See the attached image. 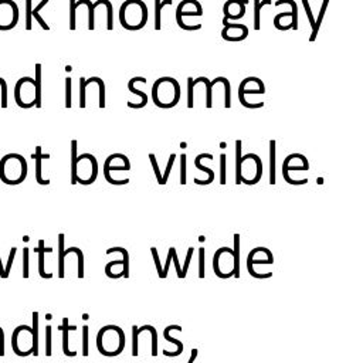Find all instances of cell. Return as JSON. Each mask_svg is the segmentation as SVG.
I'll list each match as a JSON object with an SVG mask.
<instances>
[{
	"label": "cell",
	"instance_id": "13",
	"mask_svg": "<svg viewBox=\"0 0 363 363\" xmlns=\"http://www.w3.org/2000/svg\"><path fill=\"white\" fill-rule=\"evenodd\" d=\"M246 94H265V87H255V88H250L249 84H247V78H244L240 85H238V101L243 107L246 108H251V109H255V108H262L264 107V102H249L244 95Z\"/></svg>",
	"mask_w": 363,
	"mask_h": 363
},
{
	"label": "cell",
	"instance_id": "19",
	"mask_svg": "<svg viewBox=\"0 0 363 363\" xmlns=\"http://www.w3.org/2000/svg\"><path fill=\"white\" fill-rule=\"evenodd\" d=\"M274 262V258H264V260H254L251 257H247V270H249V274L254 278H270L272 277V272H265V274H258V272L254 270V264H272Z\"/></svg>",
	"mask_w": 363,
	"mask_h": 363
},
{
	"label": "cell",
	"instance_id": "55",
	"mask_svg": "<svg viewBox=\"0 0 363 363\" xmlns=\"http://www.w3.org/2000/svg\"><path fill=\"white\" fill-rule=\"evenodd\" d=\"M170 261H172V253H170V249L168 251V260H166V264L163 267V278H166L168 272H169V267H170Z\"/></svg>",
	"mask_w": 363,
	"mask_h": 363
},
{
	"label": "cell",
	"instance_id": "43",
	"mask_svg": "<svg viewBox=\"0 0 363 363\" xmlns=\"http://www.w3.org/2000/svg\"><path fill=\"white\" fill-rule=\"evenodd\" d=\"M16 253H17V249L16 247H11L10 253H9V260H7V264L4 267V275H6V278H9V275H10L11 265H13V261L16 258Z\"/></svg>",
	"mask_w": 363,
	"mask_h": 363
},
{
	"label": "cell",
	"instance_id": "5",
	"mask_svg": "<svg viewBox=\"0 0 363 363\" xmlns=\"http://www.w3.org/2000/svg\"><path fill=\"white\" fill-rule=\"evenodd\" d=\"M125 333L116 325H107L97 335V348L104 356H118L125 348Z\"/></svg>",
	"mask_w": 363,
	"mask_h": 363
},
{
	"label": "cell",
	"instance_id": "31",
	"mask_svg": "<svg viewBox=\"0 0 363 363\" xmlns=\"http://www.w3.org/2000/svg\"><path fill=\"white\" fill-rule=\"evenodd\" d=\"M200 82H203L204 87H206V107H207V108H212L213 100H212V87H210V81H209V78H206V77H199V78L193 79V85H194V87H196L197 84H200Z\"/></svg>",
	"mask_w": 363,
	"mask_h": 363
},
{
	"label": "cell",
	"instance_id": "17",
	"mask_svg": "<svg viewBox=\"0 0 363 363\" xmlns=\"http://www.w3.org/2000/svg\"><path fill=\"white\" fill-rule=\"evenodd\" d=\"M172 330H182V327L179 325H169V327H166L165 330H163V336H165V339L168 340V342H172V343H175L178 348H176V351L175 352H169V351H163V355L165 356H170V358H175V356H179L182 355V352H183V343H182L181 340L175 339V338H172L170 336V332Z\"/></svg>",
	"mask_w": 363,
	"mask_h": 363
},
{
	"label": "cell",
	"instance_id": "49",
	"mask_svg": "<svg viewBox=\"0 0 363 363\" xmlns=\"http://www.w3.org/2000/svg\"><path fill=\"white\" fill-rule=\"evenodd\" d=\"M175 159H176V155H175V153H172V155H170L169 160H168V166H166V170H165V175L162 176L163 184H166V183H168V179H169V175H170V170H172V166H173V163H175Z\"/></svg>",
	"mask_w": 363,
	"mask_h": 363
},
{
	"label": "cell",
	"instance_id": "18",
	"mask_svg": "<svg viewBox=\"0 0 363 363\" xmlns=\"http://www.w3.org/2000/svg\"><path fill=\"white\" fill-rule=\"evenodd\" d=\"M51 251H53L51 247H45L44 240H38V247H37V254H38V274H40V277L44 278V280L53 278V274L45 271L44 267L45 253H51Z\"/></svg>",
	"mask_w": 363,
	"mask_h": 363
},
{
	"label": "cell",
	"instance_id": "22",
	"mask_svg": "<svg viewBox=\"0 0 363 363\" xmlns=\"http://www.w3.org/2000/svg\"><path fill=\"white\" fill-rule=\"evenodd\" d=\"M202 159H210V160H212V159H213V155H212V153H200V155H197L196 159H194V166H196L197 169L202 170V172H204V173H207L210 182H213L216 178L215 172L210 169V168H207V166H203V165H202Z\"/></svg>",
	"mask_w": 363,
	"mask_h": 363
},
{
	"label": "cell",
	"instance_id": "45",
	"mask_svg": "<svg viewBox=\"0 0 363 363\" xmlns=\"http://www.w3.org/2000/svg\"><path fill=\"white\" fill-rule=\"evenodd\" d=\"M193 247L187 250V254H186V261H184V265H183V268H182V277L181 278H186V275H187V268H189V265H190V261L193 258Z\"/></svg>",
	"mask_w": 363,
	"mask_h": 363
},
{
	"label": "cell",
	"instance_id": "7",
	"mask_svg": "<svg viewBox=\"0 0 363 363\" xmlns=\"http://www.w3.org/2000/svg\"><path fill=\"white\" fill-rule=\"evenodd\" d=\"M11 349L17 356H30L34 353V338L32 327L19 325L11 333Z\"/></svg>",
	"mask_w": 363,
	"mask_h": 363
},
{
	"label": "cell",
	"instance_id": "44",
	"mask_svg": "<svg viewBox=\"0 0 363 363\" xmlns=\"http://www.w3.org/2000/svg\"><path fill=\"white\" fill-rule=\"evenodd\" d=\"M75 0H70V30H75Z\"/></svg>",
	"mask_w": 363,
	"mask_h": 363
},
{
	"label": "cell",
	"instance_id": "29",
	"mask_svg": "<svg viewBox=\"0 0 363 363\" xmlns=\"http://www.w3.org/2000/svg\"><path fill=\"white\" fill-rule=\"evenodd\" d=\"M277 142L270 141V184H275V155H277Z\"/></svg>",
	"mask_w": 363,
	"mask_h": 363
},
{
	"label": "cell",
	"instance_id": "51",
	"mask_svg": "<svg viewBox=\"0 0 363 363\" xmlns=\"http://www.w3.org/2000/svg\"><path fill=\"white\" fill-rule=\"evenodd\" d=\"M138 327H132V356H138Z\"/></svg>",
	"mask_w": 363,
	"mask_h": 363
},
{
	"label": "cell",
	"instance_id": "52",
	"mask_svg": "<svg viewBox=\"0 0 363 363\" xmlns=\"http://www.w3.org/2000/svg\"><path fill=\"white\" fill-rule=\"evenodd\" d=\"M152 255H153V260H155V264H156V270H158V275L159 278H163V268H162V264H160V260H159L158 255V250L155 247H152Z\"/></svg>",
	"mask_w": 363,
	"mask_h": 363
},
{
	"label": "cell",
	"instance_id": "4",
	"mask_svg": "<svg viewBox=\"0 0 363 363\" xmlns=\"http://www.w3.org/2000/svg\"><path fill=\"white\" fill-rule=\"evenodd\" d=\"M149 19L147 6L142 0H126L119 9V23L121 26L129 30L136 32L146 26Z\"/></svg>",
	"mask_w": 363,
	"mask_h": 363
},
{
	"label": "cell",
	"instance_id": "34",
	"mask_svg": "<svg viewBox=\"0 0 363 363\" xmlns=\"http://www.w3.org/2000/svg\"><path fill=\"white\" fill-rule=\"evenodd\" d=\"M38 327H40V322H38V312H33V325H32V330H33V338H34V356L38 355Z\"/></svg>",
	"mask_w": 363,
	"mask_h": 363
},
{
	"label": "cell",
	"instance_id": "35",
	"mask_svg": "<svg viewBox=\"0 0 363 363\" xmlns=\"http://www.w3.org/2000/svg\"><path fill=\"white\" fill-rule=\"evenodd\" d=\"M240 234H234V277H240Z\"/></svg>",
	"mask_w": 363,
	"mask_h": 363
},
{
	"label": "cell",
	"instance_id": "56",
	"mask_svg": "<svg viewBox=\"0 0 363 363\" xmlns=\"http://www.w3.org/2000/svg\"><path fill=\"white\" fill-rule=\"evenodd\" d=\"M197 353H199V351H197V349H192V355H190V359H189V362H187V363L194 362V361H196V358H197Z\"/></svg>",
	"mask_w": 363,
	"mask_h": 363
},
{
	"label": "cell",
	"instance_id": "16",
	"mask_svg": "<svg viewBox=\"0 0 363 363\" xmlns=\"http://www.w3.org/2000/svg\"><path fill=\"white\" fill-rule=\"evenodd\" d=\"M309 169V165H291L288 163L285 159H284L283 163V176L287 183L290 184H295V186H299V184H305L308 183V179H299V181H295V179H291L290 178V172L291 170H296V172H301V170H308Z\"/></svg>",
	"mask_w": 363,
	"mask_h": 363
},
{
	"label": "cell",
	"instance_id": "54",
	"mask_svg": "<svg viewBox=\"0 0 363 363\" xmlns=\"http://www.w3.org/2000/svg\"><path fill=\"white\" fill-rule=\"evenodd\" d=\"M170 253H172V261L175 262V267H176V272H178V278L182 277V268L179 260H178V254H176V249L175 247H170Z\"/></svg>",
	"mask_w": 363,
	"mask_h": 363
},
{
	"label": "cell",
	"instance_id": "48",
	"mask_svg": "<svg viewBox=\"0 0 363 363\" xmlns=\"http://www.w3.org/2000/svg\"><path fill=\"white\" fill-rule=\"evenodd\" d=\"M97 84H98V88H100V104H98V107L105 108V84H104V79L98 78Z\"/></svg>",
	"mask_w": 363,
	"mask_h": 363
},
{
	"label": "cell",
	"instance_id": "9",
	"mask_svg": "<svg viewBox=\"0 0 363 363\" xmlns=\"http://www.w3.org/2000/svg\"><path fill=\"white\" fill-rule=\"evenodd\" d=\"M184 16H203V7L202 4L197 1V0H183L178 4V9H176V23L178 26L186 30V32H194V30H200L202 29V24L197 23L194 26H189L183 22V17Z\"/></svg>",
	"mask_w": 363,
	"mask_h": 363
},
{
	"label": "cell",
	"instance_id": "39",
	"mask_svg": "<svg viewBox=\"0 0 363 363\" xmlns=\"http://www.w3.org/2000/svg\"><path fill=\"white\" fill-rule=\"evenodd\" d=\"M193 88H194L193 78L189 77L187 78V108H193V105H194V92H193Z\"/></svg>",
	"mask_w": 363,
	"mask_h": 363
},
{
	"label": "cell",
	"instance_id": "20",
	"mask_svg": "<svg viewBox=\"0 0 363 363\" xmlns=\"http://www.w3.org/2000/svg\"><path fill=\"white\" fill-rule=\"evenodd\" d=\"M61 330H63V352L66 356H75L77 352L70 351L68 348V332L70 330H77V327L75 325H70L68 324V318H64L63 319V325H61Z\"/></svg>",
	"mask_w": 363,
	"mask_h": 363
},
{
	"label": "cell",
	"instance_id": "46",
	"mask_svg": "<svg viewBox=\"0 0 363 363\" xmlns=\"http://www.w3.org/2000/svg\"><path fill=\"white\" fill-rule=\"evenodd\" d=\"M51 327H45V355L51 356Z\"/></svg>",
	"mask_w": 363,
	"mask_h": 363
},
{
	"label": "cell",
	"instance_id": "57",
	"mask_svg": "<svg viewBox=\"0 0 363 363\" xmlns=\"http://www.w3.org/2000/svg\"><path fill=\"white\" fill-rule=\"evenodd\" d=\"M0 278H1V280H6V275H4V267H3L1 258H0Z\"/></svg>",
	"mask_w": 363,
	"mask_h": 363
},
{
	"label": "cell",
	"instance_id": "53",
	"mask_svg": "<svg viewBox=\"0 0 363 363\" xmlns=\"http://www.w3.org/2000/svg\"><path fill=\"white\" fill-rule=\"evenodd\" d=\"M186 155L182 153L181 156V184H186Z\"/></svg>",
	"mask_w": 363,
	"mask_h": 363
},
{
	"label": "cell",
	"instance_id": "28",
	"mask_svg": "<svg viewBox=\"0 0 363 363\" xmlns=\"http://www.w3.org/2000/svg\"><path fill=\"white\" fill-rule=\"evenodd\" d=\"M47 4H48V0H41V1H40V3H38L36 7H34L33 11H32V17H33L34 20H37V23L41 26V29H43V30H50V26H48V24L45 23L44 19L40 16V11H41V9H43L44 6H47Z\"/></svg>",
	"mask_w": 363,
	"mask_h": 363
},
{
	"label": "cell",
	"instance_id": "30",
	"mask_svg": "<svg viewBox=\"0 0 363 363\" xmlns=\"http://www.w3.org/2000/svg\"><path fill=\"white\" fill-rule=\"evenodd\" d=\"M147 330L152 335V356H158V332L152 325H144L142 328H138V335Z\"/></svg>",
	"mask_w": 363,
	"mask_h": 363
},
{
	"label": "cell",
	"instance_id": "26",
	"mask_svg": "<svg viewBox=\"0 0 363 363\" xmlns=\"http://www.w3.org/2000/svg\"><path fill=\"white\" fill-rule=\"evenodd\" d=\"M172 0H155V30H160L162 29V20H160V14L163 7L170 6Z\"/></svg>",
	"mask_w": 363,
	"mask_h": 363
},
{
	"label": "cell",
	"instance_id": "40",
	"mask_svg": "<svg viewBox=\"0 0 363 363\" xmlns=\"http://www.w3.org/2000/svg\"><path fill=\"white\" fill-rule=\"evenodd\" d=\"M71 88H73V79L67 77L66 78V108H71V105H73Z\"/></svg>",
	"mask_w": 363,
	"mask_h": 363
},
{
	"label": "cell",
	"instance_id": "27",
	"mask_svg": "<svg viewBox=\"0 0 363 363\" xmlns=\"http://www.w3.org/2000/svg\"><path fill=\"white\" fill-rule=\"evenodd\" d=\"M112 253H121L122 257H124V268H122V277L128 278L129 277V253L128 250H125L124 247H112V249L107 250V254H112Z\"/></svg>",
	"mask_w": 363,
	"mask_h": 363
},
{
	"label": "cell",
	"instance_id": "32",
	"mask_svg": "<svg viewBox=\"0 0 363 363\" xmlns=\"http://www.w3.org/2000/svg\"><path fill=\"white\" fill-rule=\"evenodd\" d=\"M77 141H71V184H75V166H77Z\"/></svg>",
	"mask_w": 363,
	"mask_h": 363
},
{
	"label": "cell",
	"instance_id": "2",
	"mask_svg": "<svg viewBox=\"0 0 363 363\" xmlns=\"http://www.w3.org/2000/svg\"><path fill=\"white\" fill-rule=\"evenodd\" d=\"M181 84L172 77H160L152 85V100L153 104L169 109L176 107L181 101Z\"/></svg>",
	"mask_w": 363,
	"mask_h": 363
},
{
	"label": "cell",
	"instance_id": "12",
	"mask_svg": "<svg viewBox=\"0 0 363 363\" xmlns=\"http://www.w3.org/2000/svg\"><path fill=\"white\" fill-rule=\"evenodd\" d=\"M221 37L226 41L237 43L249 37V27L241 23H228L221 30Z\"/></svg>",
	"mask_w": 363,
	"mask_h": 363
},
{
	"label": "cell",
	"instance_id": "8",
	"mask_svg": "<svg viewBox=\"0 0 363 363\" xmlns=\"http://www.w3.org/2000/svg\"><path fill=\"white\" fill-rule=\"evenodd\" d=\"M98 176V162L94 155L82 153L77 156L75 181L81 184H92Z\"/></svg>",
	"mask_w": 363,
	"mask_h": 363
},
{
	"label": "cell",
	"instance_id": "41",
	"mask_svg": "<svg viewBox=\"0 0 363 363\" xmlns=\"http://www.w3.org/2000/svg\"><path fill=\"white\" fill-rule=\"evenodd\" d=\"M149 159H150V163H152V168L155 170V176H156V181H158L159 184H163V181H162V173H160V169H159L158 160H156V156L153 153L149 155Z\"/></svg>",
	"mask_w": 363,
	"mask_h": 363
},
{
	"label": "cell",
	"instance_id": "21",
	"mask_svg": "<svg viewBox=\"0 0 363 363\" xmlns=\"http://www.w3.org/2000/svg\"><path fill=\"white\" fill-rule=\"evenodd\" d=\"M328 6L329 0H324V1H322V6H321V10H319V14H318V17L315 19V27H314V30H312L311 37H309V41H311V43H314V41L317 40L318 32H319V27H321V24H322L324 17H325V11L328 10Z\"/></svg>",
	"mask_w": 363,
	"mask_h": 363
},
{
	"label": "cell",
	"instance_id": "42",
	"mask_svg": "<svg viewBox=\"0 0 363 363\" xmlns=\"http://www.w3.org/2000/svg\"><path fill=\"white\" fill-rule=\"evenodd\" d=\"M29 249L24 247L23 249V278H29Z\"/></svg>",
	"mask_w": 363,
	"mask_h": 363
},
{
	"label": "cell",
	"instance_id": "11",
	"mask_svg": "<svg viewBox=\"0 0 363 363\" xmlns=\"http://www.w3.org/2000/svg\"><path fill=\"white\" fill-rule=\"evenodd\" d=\"M249 0H228L223 6V24L227 26L230 20H240L246 14V4Z\"/></svg>",
	"mask_w": 363,
	"mask_h": 363
},
{
	"label": "cell",
	"instance_id": "6",
	"mask_svg": "<svg viewBox=\"0 0 363 363\" xmlns=\"http://www.w3.org/2000/svg\"><path fill=\"white\" fill-rule=\"evenodd\" d=\"M14 101L17 107L23 109L29 108H41V94L37 91L36 81L32 77H22L16 82L14 87Z\"/></svg>",
	"mask_w": 363,
	"mask_h": 363
},
{
	"label": "cell",
	"instance_id": "50",
	"mask_svg": "<svg viewBox=\"0 0 363 363\" xmlns=\"http://www.w3.org/2000/svg\"><path fill=\"white\" fill-rule=\"evenodd\" d=\"M204 257H206V253L204 249H199V278H204Z\"/></svg>",
	"mask_w": 363,
	"mask_h": 363
},
{
	"label": "cell",
	"instance_id": "33",
	"mask_svg": "<svg viewBox=\"0 0 363 363\" xmlns=\"http://www.w3.org/2000/svg\"><path fill=\"white\" fill-rule=\"evenodd\" d=\"M70 253H75L78 257V278H84V253L78 247H70L64 250V255H68Z\"/></svg>",
	"mask_w": 363,
	"mask_h": 363
},
{
	"label": "cell",
	"instance_id": "14",
	"mask_svg": "<svg viewBox=\"0 0 363 363\" xmlns=\"http://www.w3.org/2000/svg\"><path fill=\"white\" fill-rule=\"evenodd\" d=\"M136 82H141V84H146V78L145 77H134V78L131 79L129 82H128V88L129 91L132 92V94H135L138 97H141V102H138V104H134V102H128V107L129 108H135V109H141V108H145L147 104V95L145 92H142L141 90H138L136 88Z\"/></svg>",
	"mask_w": 363,
	"mask_h": 363
},
{
	"label": "cell",
	"instance_id": "15",
	"mask_svg": "<svg viewBox=\"0 0 363 363\" xmlns=\"http://www.w3.org/2000/svg\"><path fill=\"white\" fill-rule=\"evenodd\" d=\"M50 155L48 153H43L41 152V146H36V152L33 153V159L34 163H36V182L38 184H43V186H47L50 184V181L48 179H44L41 176V172H43V159H48Z\"/></svg>",
	"mask_w": 363,
	"mask_h": 363
},
{
	"label": "cell",
	"instance_id": "36",
	"mask_svg": "<svg viewBox=\"0 0 363 363\" xmlns=\"http://www.w3.org/2000/svg\"><path fill=\"white\" fill-rule=\"evenodd\" d=\"M32 11H33V7H32V0H26V30H32L33 24H32Z\"/></svg>",
	"mask_w": 363,
	"mask_h": 363
},
{
	"label": "cell",
	"instance_id": "37",
	"mask_svg": "<svg viewBox=\"0 0 363 363\" xmlns=\"http://www.w3.org/2000/svg\"><path fill=\"white\" fill-rule=\"evenodd\" d=\"M85 79L84 77L79 78V108H85L87 98H85Z\"/></svg>",
	"mask_w": 363,
	"mask_h": 363
},
{
	"label": "cell",
	"instance_id": "47",
	"mask_svg": "<svg viewBox=\"0 0 363 363\" xmlns=\"http://www.w3.org/2000/svg\"><path fill=\"white\" fill-rule=\"evenodd\" d=\"M88 327H82V355L88 356Z\"/></svg>",
	"mask_w": 363,
	"mask_h": 363
},
{
	"label": "cell",
	"instance_id": "10",
	"mask_svg": "<svg viewBox=\"0 0 363 363\" xmlns=\"http://www.w3.org/2000/svg\"><path fill=\"white\" fill-rule=\"evenodd\" d=\"M19 22V7L13 0H0V32H9Z\"/></svg>",
	"mask_w": 363,
	"mask_h": 363
},
{
	"label": "cell",
	"instance_id": "58",
	"mask_svg": "<svg viewBox=\"0 0 363 363\" xmlns=\"http://www.w3.org/2000/svg\"><path fill=\"white\" fill-rule=\"evenodd\" d=\"M71 70H73V68L70 67V66H67V67H66V71H71Z\"/></svg>",
	"mask_w": 363,
	"mask_h": 363
},
{
	"label": "cell",
	"instance_id": "38",
	"mask_svg": "<svg viewBox=\"0 0 363 363\" xmlns=\"http://www.w3.org/2000/svg\"><path fill=\"white\" fill-rule=\"evenodd\" d=\"M226 155L221 153L220 155V183L226 184L227 183V170H226Z\"/></svg>",
	"mask_w": 363,
	"mask_h": 363
},
{
	"label": "cell",
	"instance_id": "25",
	"mask_svg": "<svg viewBox=\"0 0 363 363\" xmlns=\"http://www.w3.org/2000/svg\"><path fill=\"white\" fill-rule=\"evenodd\" d=\"M64 234H58V277L64 278Z\"/></svg>",
	"mask_w": 363,
	"mask_h": 363
},
{
	"label": "cell",
	"instance_id": "24",
	"mask_svg": "<svg viewBox=\"0 0 363 363\" xmlns=\"http://www.w3.org/2000/svg\"><path fill=\"white\" fill-rule=\"evenodd\" d=\"M281 4H290L291 6V29L298 30V6H296L295 0H278V1H275V6H281Z\"/></svg>",
	"mask_w": 363,
	"mask_h": 363
},
{
	"label": "cell",
	"instance_id": "1",
	"mask_svg": "<svg viewBox=\"0 0 363 363\" xmlns=\"http://www.w3.org/2000/svg\"><path fill=\"white\" fill-rule=\"evenodd\" d=\"M241 141H236V183L255 184L262 176V162L258 155L241 156Z\"/></svg>",
	"mask_w": 363,
	"mask_h": 363
},
{
	"label": "cell",
	"instance_id": "23",
	"mask_svg": "<svg viewBox=\"0 0 363 363\" xmlns=\"http://www.w3.org/2000/svg\"><path fill=\"white\" fill-rule=\"evenodd\" d=\"M271 0H254V30L261 29V9L265 4H271Z\"/></svg>",
	"mask_w": 363,
	"mask_h": 363
},
{
	"label": "cell",
	"instance_id": "3",
	"mask_svg": "<svg viewBox=\"0 0 363 363\" xmlns=\"http://www.w3.org/2000/svg\"><path fill=\"white\" fill-rule=\"evenodd\" d=\"M29 173L27 160L20 153H7L0 159V181L4 184H20Z\"/></svg>",
	"mask_w": 363,
	"mask_h": 363
}]
</instances>
